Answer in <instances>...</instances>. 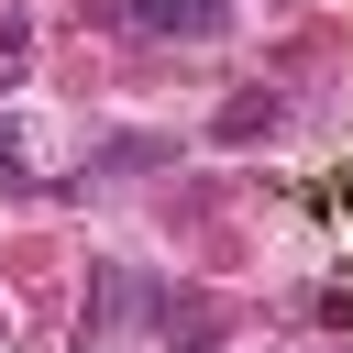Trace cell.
<instances>
[{
  "mask_svg": "<svg viewBox=\"0 0 353 353\" xmlns=\"http://www.w3.org/2000/svg\"><path fill=\"white\" fill-rule=\"evenodd\" d=\"M276 121H287V99H276V88H243V99L210 110V143H254V132H276Z\"/></svg>",
  "mask_w": 353,
  "mask_h": 353,
  "instance_id": "cell-2",
  "label": "cell"
},
{
  "mask_svg": "<svg viewBox=\"0 0 353 353\" xmlns=\"http://www.w3.org/2000/svg\"><path fill=\"white\" fill-rule=\"evenodd\" d=\"M121 22L132 33H176V44H210V33H232V0H121Z\"/></svg>",
  "mask_w": 353,
  "mask_h": 353,
  "instance_id": "cell-1",
  "label": "cell"
},
{
  "mask_svg": "<svg viewBox=\"0 0 353 353\" xmlns=\"http://www.w3.org/2000/svg\"><path fill=\"white\" fill-rule=\"evenodd\" d=\"M0 176H22V132L11 121H0Z\"/></svg>",
  "mask_w": 353,
  "mask_h": 353,
  "instance_id": "cell-4",
  "label": "cell"
},
{
  "mask_svg": "<svg viewBox=\"0 0 353 353\" xmlns=\"http://www.w3.org/2000/svg\"><path fill=\"white\" fill-rule=\"evenodd\" d=\"M154 320H165V353H210V342H221V309H210V298H165Z\"/></svg>",
  "mask_w": 353,
  "mask_h": 353,
  "instance_id": "cell-3",
  "label": "cell"
}]
</instances>
